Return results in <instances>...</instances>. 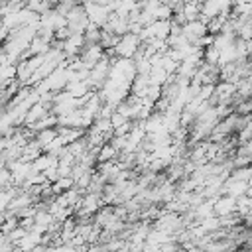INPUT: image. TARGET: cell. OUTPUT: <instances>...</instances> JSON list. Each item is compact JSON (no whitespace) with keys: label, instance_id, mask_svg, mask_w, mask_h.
<instances>
[{"label":"cell","instance_id":"7a4b0ae2","mask_svg":"<svg viewBox=\"0 0 252 252\" xmlns=\"http://www.w3.org/2000/svg\"><path fill=\"white\" fill-rule=\"evenodd\" d=\"M85 12L89 16V20L93 24H96L98 28H102L106 22H108V16H110V10L102 4H96V2H85Z\"/></svg>","mask_w":252,"mask_h":252},{"label":"cell","instance_id":"8992f818","mask_svg":"<svg viewBox=\"0 0 252 252\" xmlns=\"http://www.w3.org/2000/svg\"><path fill=\"white\" fill-rule=\"evenodd\" d=\"M65 91H69L73 96H85L89 91H93L91 87H89V83L87 81H69L67 85H65Z\"/></svg>","mask_w":252,"mask_h":252},{"label":"cell","instance_id":"277c9868","mask_svg":"<svg viewBox=\"0 0 252 252\" xmlns=\"http://www.w3.org/2000/svg\"><path fill=\"white\" fill-rule=\"evenodd\" d=\"M232 211H236V197H232L228 193L219 195L217 201H215V205H213V213L217 217H220V215H228Z\"/></svg>","mask_w":252,"mask_h":252},{"label":"cell","instance_id":"9c48e42d","mask_svg":"<svg viewBox=\"0 0 252 252\" xmlns=\"http://www.w3.org/2000/svg\"><path fill=\"white\" fill-rule=\"evenodd\" d=\"M83 35H85V43H100V28L93 22H89Z\"/></svg>","mask_w":252,"mask_h":252},{"label":"cell","instance_id":"3957f363","mask_svg":"<svg viewBox=\"0 0 252 252\" xmlns=\"http://www.w3.org/2000/svg\"><path fill=\"white\" fill-rule=\"evenodd\" d=\"M83 45H85V35L83 33H69V37L63 39L61 49L65 51L67 57H75V55L81 53Z\"/></svg>","mask_w":252,"mask_h":252},{"label":"cell","instance_id":"ba28073f","mask_svg":"<svg viewBox=\"0 0 252 252\" xmlns=\"http://www.w3.org/2000/svg\"><path fill=\"white\" fill-rule=\"evenodd\" d=\"M55 136H57V128H55V126H51V128H43V130H37L33 138H35V142H37V144L43 148V146H45V144H49V142H51Z\"/></svg>","mask_w":252,"mask_h":252},{"label":"cell","instance_id":"5b68a950","mask_svg":"<svg viewBox=\"0 0 252 252\" xmlns=\"http://www.w3.org/2000/svg\"><path fill=\"white\" fill-rule=\"evenodd\" d=\"M118 158V150L106 140L100 148H98V152H96V163H102V161H110V159H116Z\"/></svg>","mask_w":252,"mask_h":252},{"label":"cell","instance_id":"6da1fadb","mask_svg":"<svg viewBox=\"0 0 252 252\" xmlns=\"http://www.w3.org/2000/svg\"><path fill=\"white\" fill-rule=\"evenodd\" d=\"M140 45H142L140 35H138V33H132V32H126L124 35H120L118 43L114 45L116 57H128V59H132Z\"/></svg>","mask_w":252,"mask_h":252},{"label":"cell","instance_id":"8fae6325","mask_svg":"<svg viewBox=\"0 0 252 252\" xmlns=\"http://www.w3.org/2000/svg\"><path fill=\"white\" fill-rule=\"evenodd\" d=\"M130 118H126L122 112H118V110H114L112 114H110V124H112V128H118V126H122L124 122H128Z\"/></svg>","mask_w":252,"mask_h":252},{"label":"cell","instance_id":"30bf717a","mask_svg":"<svg viewBox=\"0 0 252 252\" xmlns=\"http://www.w3.org/2000/svg\"><path fill=\"white\" fill-rule=\"evenodd\" d=\"M219 55L220 51L215 45L203 47V63H211V65H219Z\"/></svg>","mask_w":252,"mask_h":252},{"label":"cell","instance_id":"52a82bcc","mask_svg":"<svg viewBox=\"0 0 252 252\" xmlns=\"http://www.w3.org/2000/svg\"><path fill=\"white\" fill-rule=\"evenodd\" d=\"M53 6H55L53 0H26V8H30L35 14H43Z\"/></svg>","mask_w":252,"mask_h":252}]
</instances>
